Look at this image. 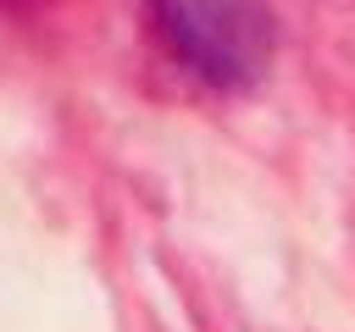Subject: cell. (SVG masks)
I'll list each match as a JSON object with an SVG mask.
<instances>
[{
    "label": "cell",
    "mask_w": 355,
    "mask_h": 332,
    "mask_svg": "<svg viewBox=\"0 0 355 332\" xmlns=\"http://www.w3.org/2000/svg\"><path fill=\"white\" fill-rule=\"evenodd\" d=\"M172 55L216 89H250L277 44L266 0H150Z\"/></svg>",
    "instance_id": "cell-1"
}]
</instances>
